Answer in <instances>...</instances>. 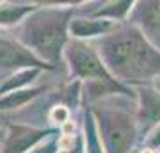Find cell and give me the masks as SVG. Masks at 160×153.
I'll use <instances>...</instances> for the list:
<instances>
[{"instance_id": "obj_13", "label": "cell", "mask_w": 160, "mask_h": 153, "mask_svg": "<svg viewBox=\"0 0 160 153\" xmlns=\"http://www.w3.org/2000/svg\"><path fill=\"white\" fill-rule=\"evenodd\" d=\"M39 91H43L41 87L38 89H18L12 93H7L4 96H0V110H9V109H18L23 103H27L29 100H32L34 96L39 94Z\"/></svg>"}, {"instance_id": "obj_5", "label": "cell", "mask_w": 160, "mask_h": 153, "mask_svg": "<svg viewBox=\"0 0 160 153\" xmlns=\"http://www.w3.org/2000/svg\"><path fill=\"white\" fill-rule=\"evenodd\" d=\"M128 16V23L135 25L144 39L160 52V2H137Z\"/></svg>"}, {"instance_id": "obj_4", "label": "cell", "mask_w": 160, "mask_h": 153, "mask_svg": "<svg viewBox=\"0 0 160 153\" xmlns=\"http://www.w3.org/2000/svg\"><path fill=\"white\" fill-rule=\"evenodd\" d=\"M62 55L68 63L71 79H86V80H114L105 69L102 59L98 57L94 46L80 39H68L62 50Z\"/></svg>"}, {"instance_id": "obj_7", "label": "cell", "mask_w": 160, "mask_h": 153, "mask_svg": "<svg viewBox=\"0 0 160 153\" xmlns=\"http://www.w3.org/2000/svg\"><path fill=\"white\" fill-rule=\"evenodd\" d=\"M139 93V107L135 114L137 134L146 135L151 128L160 125V93L149 85L137 87Z\"/></svg>"}, {"instance_id": "obj_17", "label": "cell", "mask_w": 160, "mask_h": 153, "mask_svg": "<svg viewBox=\"0 0 160 153\" xmlns=\"http://www.w3.org/2000/svg\"><path fill=\"white\" fill-rule=\"evenodd\" d=\"M59 153H84V139H82V135L75 137L73 146L69 148L68 151H59Z\"/></svg>"}, {"instance_id": "obj_12", "label": "cell", "mask_w": 160, "mask_h": 153, "mask_svg": "<svg viewBox=\"0 0 160 153\" xmlns=\"http://www.w3.org/2000/svg\"><path fill=\"white\" fill-rule=\"evenodd\" d=\"M132 7H133V2H109L105 7L96 9V11L92 13V16L118 23L119 20H125L130 14Z\"/></svg>"}, {"instance_id": "obj_18", "label": "cell", "mask_w": 160, "mask_h": 153, "mask_svg": "<svg viewBox=\"0 0 160 153\" xmlns=\"http://www.w3.org/2000/svg\"><path fill=\"white\" fill-rule=\"evenodd\" d=\"M153 89L160 93V75H157V77L153 79Z\"/></svg>"}, {"instance_id": "obj_9", "label": "cell", "mask_w": 160, "mask_h": 153, "mask_svg": "<svg viewBox=\"0 0 160 153\" xmlns=\"http://www.w3.org/2000/svg\"><path fill=\"white\" fill-rule=\"evenodd\" d=\"M119 23L109 22V20H100V18H71L68 23V32L73 39L84 41L86 38L103 36L114 30Z\"/></svg>"}, {"instance_id": "obj_15", "label": "cell", "mask_w": 160, "mask_h": 153, "mask_svg": "<svg viewBox=\"0 0 160 153\" xmlns=\"http://www.w3.org/2000/svg\"><path fill=\"white\" fill-rule=\"evenodd\" d=\"M57 137L48 139V141H41L39 144H36L32 150H29L27 153H57Z\"/></svg>"}, {"instance_id": "obj_6", "label": "cell", "mask_w": 160, "mask_h": 153, "mask_svg": "<svg viewBox=\"0 0 160 153\" xmlns=\"http://www.w3.org/2000/svg\"><path fill=\"white\" fill-rule=\"evenodd\" d=\"M27 68H48L39 59H36L25 46L7 34H0V71H20Z\"/></svg>"}, {"instance_id": "obj_14", "label": "cell", "mask_w": 160, "mask_h": 153, "mask_svg": "<svg viewBox=\"0 0 160 153\" xmlns=\"http://www.w3.org/2000/svg\"><path fill=\"white\" fill-rule=\"evenodd\" d=\"M69 109L66 105H55V107L50 110V121L53 123H59V125L62 126L64 123H68L69 121Z\"/></svg>"}, {"instance_id": "obj_3", "label": "cell", "mask_w": 160, "mask_h": 153, "mask_svg": "<svg viewBox=\"0 0 160 153\" xmlns=\"http://www.w3.org/2000/svg\"><path fill=\"white\" fill-rule=\"evenodd\" d=\"M103 153H130L135 137V116L123 107H100L91 110Z\"/></svg>"}, {"instance_id": "obj_2", "label": "cell", "mask_w": 160, "mask_h": 153, "mask_svg": "<svg viewBox=\"0 0 160 153\" xmlns=\"http://www.w3.org/2000/svg\"><path fill=\"white\" fill-rule=\"evenodd\" d=\"M71 14V7H36L22 20L16 41L43 64L53 68L68 43Z\"/></svg>"}, {"instance_id": "obj_1", "label": "cell", "mask_w": 160, "mask_h": 153, "mask_svg": "<svg viewBox=\"0 0 160 153\" xmlns=\"http://www.w3.org/2000/svg\"><path fill=\"white\" fill-rule=\"evenodd\" d=\"M105 69L116 82L153 80L160 75V52H157L135 25H118L100 36L94 46Z\"/></svg>"}, {"instance_id": "obj_10", "label": "cell", "mask_w": 160, "mask_h": 153, "mask_svg": "<svg viewBox=\"0 0 160 153\" xmlns=\"http://www.w3.org/2000/svg\"><path fill=\"white\" fill-rule=\"evenodd\" d=\"M36 9L34 4H16V2H2L0 4V25H16L23 18Z\"/></svg>"}, {"instance_id": "obj_11", "label": "cell", "mask_w": 160, "mask_h": 153, "mask_svg": "<svg viewBox=\"0 0 160 153\" xmlns=\"http://www.w3.org/2000/svg\"><path fill=\"white\" fill-rule=\"evenodd\" d=\"M39 71H41L39 68H27V69L16 71V73L11 75L4 84L0 85V96H4L7 93H12V91H18V89H25L39 75Z\"/></svg>"}, {"instance_id": "obj_16", "label": "cell", "mask_w": 160, "mask_h": 153, "mask_svg": "<svg viewBox=\"0 0 160 153\" xmlns=\"http://www.w3.org/2000/svg\"><path fill=\"white\" fill-rule=\"evenodd\" d=\"M146 148L151 150V151L160 148V125H157L146 134Z\"/></svg>"}, {"instance_id": "obj_8", "label": "cell", "mask_w": 160, "mask_h": 153, "mask_svg": "<svg viewBox=\"0 0 160 153\" xmlns=\"http://www.w3.org/2000/svg\"><path fill=\"white\" fill-rule=\"evenodd\" d=\"M52 134H55V130H43V128L12 125L7 132L0 153H27L36 144L45 141L46 135H52Z\"/></svg>"}]
</instances>
